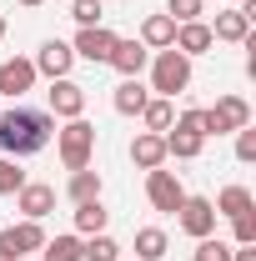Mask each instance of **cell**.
I'll list each match as a JSON object with an SVG mask.
<instances>
[{
    "label": "cell",
    "mask_w": 256,
    "mask_h": 261,
    "mask_svg": "<svg viewBox=\"0 0 256 261\" xmlns=\"http://www.w3.org/2000/svg\"><path fill=\"white\" fill-rule=\"evenodd\" d=\"M50 136H56V116H50V111H35V106H10V111H0V151L15 156V161L45 151Z\"/></svg>",
    "instance_id": "obj_1"
},
{
    "label": "cell",
    "mask_w": 256,
    "mask_h": 261,
    "mask_svg": "<svg viewBox=\"0 0 256 261\" xmlns=\"http://www.w3.org/2000/svg\"><path fill=\"white\" fill-rule=\"evenodd\" d=\"M191 86V56H181L176 45H166V50H156L151 56V91L156 96H181Z\"/></svg>",
    "instance_id": "obj_2"
},
{
    "label": "cell",
    "mask_w": 256,
    "mask_h": 261,
    "mask_svg": "<svg viewBox=\"0 0 256 261\" xmlns=\"http://www.w3.org/2000/svg\"><path fill=\"white\" fill-rule=\"evenodd\" d=\"M56 151H61L65 171H86L91 156H96V126L86 121V116H75V121H65L56 130Z\"/></svg>",
    "instance_id": "obj_3"
},
{
    "label": "cell",
    "mask_w": 256,
    "mask_h": 261,
    "mask_svg": "<svg viewBox=\"0 0 256 261\" xmlns=\"http://www.w3.org/2000/svg\"><path fill=\"white\" fill-rule=\"evenodd\" d=\"M201 146H206V136H201V111H181L171 130H166V156H176V161H196L201 156Z\"/></svg>",
    "instance_id": "obj_4"
},
{
    "label": "cell",
    "mask_w": 256,
    "mask_h": 261,
    "mask_svg": "<svg viewBox=\"0 0 256 261\" xmlns=\"http://www.w3.org/2000/svg\"><path fill=\"white\" fill-rule=\"evenodd\" d=\"M251 126V106L241 96H221L216 106L201 111V136H231V130Z\"/></svg>",
    "instance_id": "obj_5"
},
{
    "label": "cell",
    "mask_w": 256,
    "mask_h": 261,
    "mask_svg": "<svg viewBox=\"0 0 256 261\" xmlns=\"http://www.w3.org/2000/svg\"><path fill=\"white\" fill-rule=\"evenodd\" d=\"M146 196H151V206H156L161 216H176L181 211V201H186V186L176 181V171H146Z\"/></svg>",
    "instance_id": "obj_6"
},
{
    "label": "cell",
    "mask_w": 256,
    "mask_h": 261,
    "mask_svg": "<svg viewBox=\"0 0 256 261\" xmlns=\"http://www.w3.org/2000/svg\"><path fill=\"white\" fill-rule=\"evenodd\" d=\"M176 226L186 231L191 241L211 236V231H216V206H211V196H186L181 211H176Z\"/></svg>",
    "instance_id": "obj_7"
},
{
    "label": "cell",
    "mask_w": 256,
    "mask_h": 261,
    "mask_svg": "<svg viewBox=\"0 0 256 261\" xmlns=\"http://www.w3.org/2000/svg\"><path fill=\"white\" fill-rule=\"evenodd\" d=\"M45 106H50L56 121H75V116H86V86H75L70 75H61V81H50Z\"/></svg>",
    "instance_id": "obj_8"
},
{
    "label": "cell",
    "mask_w": 256,
    "mask_h": 261,
    "mask_svg": "<svg viewBox=\"0 0 256 261\" xmlns=\"http://www.w3.org/2000/svg\"><path fill=\"white\" fill-rule=\"evenodd\" d=\"M15 211H20L25 221H45V216L56 211V186H45V181H25V186L15 191Z\"/></svg>",
    "instance_id": "obj_9"
},
{
    "label": "cell",
    "mask_w": 256,
    "mask_h": 261,
    "mask_svg": "<svg viewBox=\"0 0 256 261\" xmlns=\"http://www.w3.org/2000/svg\"><path fill=\"white\" fill-rule=\"evenodd\" d=\"M116 40H121V35L106 31V25H86V31L75 35L70 50H75L81 61H91V65H106V61H111V50H116Z\"/></svg>",
    "instance_id": "obj_10"
},
{
    "label": "cell",
    "mask_w": 256,
    "mask_h": 261,
    "mask_svg": "<svg viewBox=\"0 0 256 261\" xmlns=\"http://www.w3.org/2000/svg\"><path fill=\"white\" fill-rule=\"evenodd\" d=\"M25 91H35V61H20V56L0 61V96L20 100Z\"/></svg>",
    "instance_id": "obj_11"
},
{
    "label": "cell",
    "mask_w": 256,
    "mask_h": 261,
    "mask_svg": "<svg viewBox=\"0 0 256 261\" xmlns=\"http://www.w3.org/2000/svg\"><path fill=\"white\" fill-rule=\"evenodd\" d=\"M70 65H75V50H70L65 40H45V45H40V56H35V75L61 81V75H70Z\"/></svg>",
    "instance_id": "obj_12"
},
{
    "label": "cell",
    "mask_w": 256,
    "mask_h": 261,
    "mask_svg": "<svg viewBox=\"0 0 256 261\" xmlns=\"http://www.w3.org/2000/svg\"><path fill=\"white\" fill-rule=\"evenodd\" d=\"M131 161L141 166V171H156V166H166V136H156V130H141V136L131 141Z\"/></svg>",
    "instance_id": "obj_13"
},
{
    "label": "cell",
    "mask_w": 256,
    "mask_h": 261,
    "mask_svg": "<svg viewBox=\"0 0 256 261\" xmlns=\"http://www.w3.org/2000/svg\"><path fill=\"white\" fill-rule=\"evenodd\" d=\"M181 56H206L216 40H211V25L206 20H186V25H176V40H171Z\"/></svg>",
    "instance_id": "obj_14"
},
{
    "label": "cell",
    "mask_w": 256,
    "mask_h": 261,
    "mask_svg": "<svg viewBox=\"0 0 256 261\" xmlns=\"http://www.w3.org/2000/svg\"><path fill=\"white\" fill-rule=\"evenodd\" d=\"M106 65H116L121 75H141L146 65H151V50L141 45V40H116V50H111V61Z\"/></svg>",
    "instance_id": "obj_15"
},
{
    "label": "cell",
    "mask_w": 256,
    "mask_h": 261,
    "mask_svg": "<svg viewBox=\"0 0 256 261\" xmlns=\"http://www.w3.org/2000/svg\"><path fill=\"white\" fill-rule=\"evenodd\" d=\"M5 236V246H10V256L20 261L25 251H40L45 246V231H40V221H20V226H10V231H0Z\"/></svg>",
    "instance_id": "obj_16"
},
{
    "label": "cell",
    "mask_w": 256,
    "mask_h": 261,
    "mask_svg": "<svg viewBox=\"0 0 256 261\" xmlns=\"http://www.w3.org/2000/svg\"><path fill=\"white\" fill-rule=\"evenodd\" d=\"M251 35V15L236 5V10H221L216 15V25H211V40H231V45H241Z\"/></svg>",
    "instance_id": "obj_17"
},
{
    "label": "cell",
    "mask_w": 256,
    "mask_h": 261,
    "mask_svg": "<svg viewBox=\"0 0 256 261\" xmlns=\"http://www.w3.org/2000/svg\"><path fill=\"white\" fill-rule=\"evenodd\" d=\"M171 40H176V20H171L166 10H156V15L141 20V45H146V50H166Z\"/></svg>",
    "instance_id": "obj_18"
},
{
    "label": "cell",
    "mask_w": 256,
    "mask_h": 261,
    "mask_svg": "<svg viewBox=\"0 0 256 261\" xmlns=\"http://www.w3.org/2000/svg\"><path fill=\"white\" fill-rule=\"evenodd\" d=\"M146 100H151V91L141 86V75H126V81L116 86V96H111V106H116L121 116H141V111H146Z\"/></svg>",
    "instance_id": "obj_19"
},
{
    "label": "cell",
    "mask_w": 256,
    "mask_h": 261,
    "mask_svg": "<svg viewBox=\"0 0 256 261\" xmlns=\"http://www.w3.org/2000/svg\"><path fill=\"white\" fill-rule=\"evenodd\" d=\"M166 251H171V236L161 226H141L136 231V261H161Z\"/></svg>",
    "instance_id": "obj_20"
},
{
    "label": "cell",
    "mask_w": 256,
    "mask_h": 261,
    "mask_svg": "<svg viewBox=\"0 0 256 261\" xmlns=\"http://www.w3.org/2000/svg\"><path fill=\"white\" fill-rule=\"evenodd\" d=\"M211 206H216V216H246V211H256V201H251L246 186H226Z\"/></svg>",
    "instance_id": "obj_21"
},
{
    "label": "cell",
    "mask_w": 256,
    "mask_h": 261,
    "mask_svg": "<svg viewBox=\"0 0 256 261\" xmlns=\"http://www.w3.org/2000/svg\"><path fill=\"white\" fill-rule=\"evenodd\" d=\"M65 191H70L75 206H81V201H100V171H91V166H86V171H70V186H65Z\"/></svg>",
    "instance_id": "obj_22"
},
{
    "label": "cell",
    "mask_w": 256,
    "mask_h": 261,
    "mask_svg": "<svg viewBox=\"0 0 256 261\" xmlns=\"http://www.w3.org/2000/svg\"><path fill=\"white\" fill-rule=\"evenodd\" d=\"M106 221H111V211H106L100 201H81V206H75V231H81V236L106 231Z\"/></svg>",
    "instance_id": "obj_23"
},
{
    "label": "cell",
    "mask_w": 256,
    "mask_h": 261,
    "mask_svg": "<svg viewBox=\"0 0 256 261\" xmlns=\"http://www.w3.org/2000/svg\"><path fill=\"white\" fill-rule=\"evenodd\" d=\"M141 121H146V130L166 136L171 121H176V111H171V100H166V96H151V100H146V111H141Z\"/></svg>",
    "instance_id": "obj_24"
},
{
    "label": "cell",
    "mask_w": 256,
    "mask_h": 261,
    "mask_svg": "<svg viewBox=\"0 0 256 261\" xmlns=\"http://www.w3.org/2000/svg\"><path fill=\"white\" fill-rule=\"evenodd\" d=\"M81 261H121V246H116L106 231H96V236L81 241Z\"/></svg>",
    "instance_id": "obj_25"
},
{
    "label": "cell",
    "mask_w": 256,
    "mask_h": 261,
    "mask_svg": "<svg viewBox=\"0 0 256 261\" xmlns=\"http://www.w3.org/2000/svg\"><path fill=\"white\" fill-rule=\"evenodd\" d=\"M40 261H81V236H56L40 246Z\"/></svg>",
    "instance_id": "obj_26"
},
{
    "label": "cell",
    "mask_w": 256,
    "mask_h": 261,
    "mask_svg": "<svg viewBox=\"0 0 256 261\" xmlns=\"http://www.w3.org/2000/svg\"><path fill=\"white\" fill-rule=\"evenodd\" d=\"M231 251H236V246H231V241H221L216 231L196 241V261H231Z\"/></svg>",
    "instance_id": "obj_27"
},
{
    "label": "cell",
    "mask_w": 256,
    "mask_h": 261,
    "mask_svg": "<svg viewBox=\"0 0 256 261\" xmlns=\"http://www.w3.org/2000/svg\"><path fill=\"white\" fill-rule=\"evenodd\" d=\"M25 186V171H20V161L15 156H0V196H15Z\"/></svg>",
    "instance_id": "obj_28"
},
{
    "label": "cell",
    "mask_w": 256,
    "mask_h": 261,
    "mask_svg": "<svg viewBox=\"0 0 256 261\" xmlns=\"http://www.w3.org/2000/svg\"><path fill=\"white\" fill-rule=\"evenodd\" d=\"M231 246H256V211L231 216Z\"/></svg>",
    "instance_id": "obj_29"
},
{
    "label": "cell",
    "mask_w": 256,
    "mask_h": 261,
    "mask_svg": "<svg viewBox=\"0 0 256 261\" xmlns=\"http://www.w3.org/2000/svg\"><path fill=\"white\" fill-rule=\"evenodd\" d=\"M70 15H75V25L86 31V25H100L106 5H100V0H70Z\"/></svg>",
    "instance_id": "obj_30"
},
{
    "label": "cell",
    "mask_w": 256,
    "mask_h": 261,
    "mask_svg": "<svg viewBox=\"0 0 256 261\" xmlns=\"http://www.w3.org/2000/svg\"><path fill=\"white\" fill-rule=\"evenodd\" d=\"M166 15H171L176 25H186V20H201V0H171V5H166Z\"/></svg>",
    "instance_id": "obj_31"
},
{
    "label": "cell",
    "mask_w": 256,
    "mask_h": 261,
    "mask_svg": "<svg viewBox=\"0 0 256 261\" xmlns=\"http://www.w3.org/2000/svg\"><path fill=\"white\" fill-rule=\"evenodd\" d=\"M236 161H246V166L256 161V130H251V126L236 130Z\"/></svg>",
    "instance_id": "obj_32"
},
{
    "label": "cell",
    "mask_w": 256,
    "mask_h": 261,
    "mask_svg": "<svg viewBox=\"0 0 256 261\" xmlns=\"http://www.w3.org/2000/svg\"><path fill=\"white\" fill-rule=\"evenodd\" d=\"M231 261H256V246H236V251H231Z\"/></svg>",
    "instance_id": "obj_33"
},
{
    "label": "cell",
    "mask_w": 256,
    "mask_h": 261,
    "mask_svg": "<svg viewBox=\"0 0 256 261\" xmlns=\"http://www.w3.org/2000/svg\"><path fill=\"white\" fill-rule=\"evenodd\" d=\"M20 5H25V10H35V5H45V0H20Z\"/></svg>",
    "instance_id": "obj_34"
},
{
    "label": "cell",
    "mask_w": 256,
    "mask_h": 261,
    "mask_svg": "<svg viewBox=\"0 0 256 261\" xmlns=\"http://www.w3.org/2000/svg\"><path fill=\"white\" fill-rule=\"evenodd\" d=\"M0 40H5V15H0Z\"/></svg>",
    "instance_id": "obj_35"
}]
</instances>
